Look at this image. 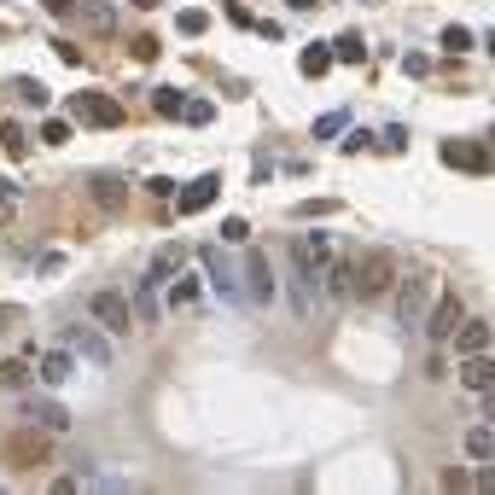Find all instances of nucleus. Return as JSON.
I'll return each instance as SVG.
<instances>
[{
	"mask_svg": "<svg viewBox=\"0 0 495 495\" xmlns=\"http://www.w3.org/2000/svg\"><path fill=\"white\" fill-rule=\"evenodd\" d=\"M431 297H437V292H431V274H402V280H396V303H391L396 332H419Z\"/></svg>",
	"mask_w": 495,
	"mask_h": 495,
	"instance_id": "obj_1",
	"label": "nucleus"
},
{
	"mask_svg": "<svg viewBox=\"0 0 495 495\" xmlns=\"http://www.w3.org/2000/svg\"><path fill=\"white\" fill-rule=\"evenodd\" d=\"M204 274H210V292H216L228 309H245V303H251V297H245V274H239V263H233L221 245H210V251H204Z\"/></svg>",
	"mask_w": 495,
	"mask_h": 495,
	"instance_id": "obj_2",
	"label": "nucleus"
},
{
	"mask_svg": "<svg viewBox=\"0 0 495 495\" xmlns=\"http://www.w3.org/2000/svg\"><path fill=\"white\" fill-rule=\"evenodd\" d=\"M53 461V431H41V426H12V437H6V466H47Z\"/></svg>",
	"mask_w": 495,
	"mask_h": 495,
	"instance_id": "obj_3",
	"label": "nucleus"
},
{
	"mask_svg": "<svg viewBox=\"0 0 495 495\" xmlns=\"http://www.w3.org/2000/svg\"><path fill=\"white\" fill-rule=\"evenodd\" d=\"M88 315H94V327L111 332V338L134 332V309H129V297H122V292H94L88 297Z\"/></svg>",
	"mask_w": 495,
	"mask_h": 495,
	"instance_id": "obj_4",
	"label": "nucleus"
},
{
	"mask_svg": "<svg viewBox=\"0 0 495 495\" xmlns=\"http://www.w3.org/2000/svg\"><path fill=\"white\" fill-rule=\"evenodd\" d=\"M461 315H466L461 297H454V292H437V297H431V309H426V320H419V332H431V344H449L454 327H461Z\"/></svg>",
	"mask_w": 495,
	"mask_h": 495,
	"instance_id": "obj_5",
	"label": "nucleus"
},
{
	"mask_svg": "<svg viewBox=\"0 0 495 495\" xmlns=\"http://www.w3.org/2000/svg\"><path fill=\"white\" fill-rule=\"evenodd\" d=\"M391 280H396L391 251H367L362 263H356V297H385V292H391Z\"/></svg>",
	"mask_w": 495,
	"mask_h": 495,
	"instance_id": "obj_6",
	"label": "nucleus"
},
{
	"mask_svg": "<svg viewBox=\"0 0 495 495\" xmlns=\"http://www.w3.org/2000/svg\"><path fill=\"white\" fill-rule=\"evenodd\" d=\"M70 111H76V117L82 122H94V129H117V122H122V105H117V99H111V94H70Z\"/></svg>",
	"mask_w": 495,
	"mask_h": 495,
	"instance_id": "obj_7",
	"label": "nucleus"
},
{
	"mask_svg": "<svg viewBox=\"0 0 495 495\" xmlns=\"http://www.w3.org/2000/svg\"><path fill=\"white\" fill-rule=\"evenodd\" d=\"M239 274H245V297H251V303H274V268H268V256L256 251V245L245 251Z\"/></svg>",
	"mask_w": 495,
	"mask_h": 495,
	"instance_id": "obj_8",
	"label": "nucleus"
},
{
	"mask_svg": "<svg viewBox=\"0 0 495 495\" xmlns=\"http://www.w3.org/2000/svg\"><path fill=\"white\" fill-rule=\"evenodd\" d=\"M216 193H221V181H216V176H198V181H187V187L176 193V210H181V216H198V210L216 204Z\"/></svg>",
	"mask_w": 495,
	"mask_h": 495,
	"instance_id": "obj_9",
	"label": "nucleus"
},
{
	"mask_svg": "<svg viewBox=\"0 0 495 495\" xmlns=\"http://www.w3.org/2000/svg\"><path fill=\"white\" fill-rule=\"evenodd\" d=\"M292 256L320 280V274H327V263H332V233H303V245H297Z\"/></svg>",
	"mask_w": 495,
	"mask_h": 495,
	"instance_id": "obj_10",
	"label": "nucleus"
},
{
	"mask_svg": "<svg viewBox=\"0 0 495 495\" xmlns=\"http://www.w3.org/2000/svg\"><path fill=\"white\" fill-rule=\"evenodd\" d=\"M286 297H292L297 315H315V274H309L297 256H292V274H286Z\"/></svg>",
	"mask_w": 495,
	"mask_h": 495,
	"instance_id": "obj_11",
	"label": "nucleus"
},
{
	"mask_svg": "<svg viewBox=\"0 0 495 495\" xmlns=\"http://www.w3.org/2000/svg\"><path fill=\"white\" fill-rule=\"evenodd\" d=\"M454 379H461L466 391H478V396H484V391L495 385V362H490V350H478V356H461V374H454Z\"/></svg>",
	"mask_w": 495,
	"mask_h": 495,
	"instance_id": "obj_12",
	"label": "nucleus"
},
{
	"mask_svg": "<svg viewBox=\"0 0 495 495\" xmlns=\"http://www.w3.org/2000/svg\"><path fill=\"white\" fill-rule=\"evenodd\" d=\"M443 164H449V169H472V176H484V169H490V152H484V146H466V140H443Z\"/></svg>",
	"mask_w": 495,
	"mask_h": 495,
	"instance_id": "obj_13",
	"label": "nucleus"
},
{
	"mask_svg": "<svg viewBox=\"0 0 495 495\" xmlns=\"http://www.w3.org/2000/svg\"><path fill=\"white\" fill-rule=\"evenodd\" d=\"M454 356H478V350H490V327L478 315H461V327H454Z\"/></svg>",
	"mask_w": 495,
	"mask_h": 495,
	"instance_id": "obj_14",
	"label": "nucleus"
},
{
	"mask_svg": "<svg viewBox=\"0 0 495 495\" xmlns=\"http://www.w3.org/2000/svg\"><path fill=\"white\" fill-rule=\"evenodd\" d=\"M181 268H187V245L176 239V245H164V251L152 256V274H146V280H152V286H164V280H176Z\"/></svg>",
	"mask_w": 495,
	"mask_h": 495,
	"instance_id": "obj_15",
	"label": "nucleus"
},
{
	"mask_svg": "<svg viewBox=\"0 0 495 495\" xmlns=\"http://www.w3.org/2000/svg\"><path fill=\"white\" fill-rule=\"evenodd\" d=\"M320 280H327V297H350L356 292V263H350V256H332Z\"/></svg>",
	"mask_w": 495,
	"mask_h": 495,
	"instance_id": "obj_16",
	"label": "nucleus"
},
{
	"mask_svg": "<svg viewBox=\"0 0 495 495\" xmlns=\"http://www.w3.org/2000/svg\"><path fill=\"white\" fill-rule=\"evenodd\" d=\"M23 414H30V419H35L41 431H53V437H58V431H70V414H65L58 402H41V396H35V402L23 408Z\"/></svg>",
	"mask_w": 495,
	"mask_h": 495,
	"instance_id": "obj_17",
	"label": "nucleus"
},
{
	"mask_svg": "<svg viewBox=\"0 0 495 495\" xmlns=\"http://www.w3.org/2000/svg\"><path fill=\"white\" fill-rule=\"evenodd\" d=\"M297 70H303L309 82H320V76L332 70V41H309V47H303V58H297Z\"/></svg>",
	"mask_w": 495,
	"mask_h": 495,
	"instance_id": "obj_18",
	"label": "nucleus"
},
{
	"mask_svg": "<svg viewBox=\"0 0 495 495\" xmlns=\"http://www.w3.org/2000/svg\"><path fill=\"white\" fill-rule=\"evenodd\" d=\"M70 374H76V356H70V350H53V356H41V385H65Z\"/></svg>",
	"mask_w": 495,
	"mask_h": 495,
	"instance_id": "obj_19",
	"label": "nucleus"
},
{
	"mask_svg": "<svg viewBox=\"0 0 495 495\" xmlns=\"http://www.w3.org/2000/svg\"><path fill=\"white\" fill-rule=\"evenodd\" d=\"M70 344H76V350L88 356V362H111V344L99 338L94 327H70Z\"/></svg>",
	"mask_w": 495,
	"mask_h": 495,
	"instance_id": "obj_20",
	"label": "nucleus"
},
{
	"mask_svg": "<svg viewBox=\"0 0 495 495\" xmlns=\"http://www.w3.org/2000/svg\"><path fill=\"white\" fill-rule=\"evenodd\" d=\"M466 454H472V461H495V426H490V419L466 431Z\"/></svg>",
	"mask_w": 495,
	"mask_h": 495,
	"instance_id": "obj_21",
	"label": "nucleus"
},
{
	"mask_svg": "<svg viewBox=\"0 0 495 495\" xmlns=\"http://www.w3.org/2000/svg\"><path fill=\"white\" fill-rule=\"evenodd\" d=\"M198 303V274H176L169 280V309H193Z\"/></svg>",
	"mask_w": 495,
	"mask_h": 495,
	"instance_id": "obj_22",
	"label": "nucleus"
},
{
	"mask_svg": "<svg viewBox=\"0 0 495 495\" xmlns=\"http://www.w3.org/2000/svg\"><path fill=\"white\" fill-rule=\"evenodd\" d=\"M122 198H129V193H122V181H117V176H94V204H105V210H117V204H122Z\"/></svg>",
	"mask_w": 495,
	"mask_h": 495,
	"instance_id": "obj_23",
	"label": "nucleus"
},
{
	"mask_svg": "<svg viewBox=\"0 0 495 495\" xmlns=\"http://www.w3.org/2000/svg\"><path fill=\"white\" fill-rule=\"evenodd\" d=\"M332 58H344V65H362V58H367V41H362V35H338V41H332Z\"/></svg>",
	"mask_w": 495,
	"mask_h": 495,
	"instance_id": "obj_24",
	"label": "nucleus"
},
{
	"mask_svg": "<svg viewBox=\"0 0 495 495\" xmlns=\"http://www.w3.org/2000/svg\"><path fill=\"white\" fill-rule=\"evenodd\" d=\"M181 105H187L181 88H158V94H152V111H158V117H181Z\"/></svg>",
	"mask_w": 495,
	"mask_h": 495,
	"instance_id": "obj_25",
	"label": "nucleus"
},
{
	"mask_svg": "<svg viewBox=\"0 0 495 495\" xmlns=\"http://www.w3.org/2000/svg\"><path fill=\"white\" fill-rule=\"evenodd\" d=\"M0 146H6V158H23L30 152V134H23L18 122H6V129H0Z\"/></svg>",
	"mask_w": 495,
	"mask_h": 495,
	"instance_id": "obj_26",
	"label": "nucleus"
},
{
	"mask_svg": "<svg viewBox=\"0 0 495 495\" xmlns=\"http://www.w3.org/2000/svg\"><path fill=\"white\" fill-rule=\"evenodd\" d=\"M443 47H449V53H472V30H466V23H449V30H443Z\"/></svg>",
	"mask_w": 495,
	"mask_h": 495,
	"instance_id": "obj_27",
	"label": "nucleus"
},
{
	"mask_svg": "<svg viewBox=\"0 0 495 495\" xmlns=\"http://www.w3.org/2000/svg\"><path fill=\"white\" fill-rule=\"evenodd\" d=\"M18 385H30V367L23 362H0V391H18Z\"/></svg>",
	"mask_w": 495,
	"mask_h": 495,
	"instance_id": "obj_28",
	"label": "nucleus"
},
{
	"mask_svg": "<svg viewBox=\"0 0 495 495\" xmlns=\"http://www.w3.org/2000/svg\"><path fill=\"white\" fill-rule=\"evenodd\" d=\"M181 117L204 129V122H216V105H210V99H187V105H181Z\"/></svg>",
	"mask_w": 495,
	"mask_h": 495,
	"instance_id": "obj_29",
	"label": "nucleus"
},
{
	"mask_svg": "<svg viewBox=\"0 0 495 495\" xmlns=\"http://www.w3.org/2000/svg\"><path fill=\"white\" fill-rule=\"evenodd\" d=\"M204 23H210L204 12H198V6H187V12L176 18V30H181V35H204Z\"/></svg>",
	"mask_w": 495,
	"mask_h": 495,
	"instance_id": "obj_30",
	"label": "nucleus"
},
{
	"mask_svg": "<svg viewBox=\"0 0 495 495\" xmlns=\"http://www.w3.org/2000/svg\"><path fill=\"white\" fill-rule=\"evenodd\" d=\"M134 309H140V320H158V286H152V280L140 286V297H134Z\"/></svg>",
	"mask_w": 495,
	"mask_h": 495,
	"instance_id": "obj_31",
	"label": "nucleus"
},
{
	"mask_svg": "<svg viewBox=\"0 0 495 495\" xmlns=\"http://www.w3.org/2000/svg\"><path fill=\"white\" fill-rule=\"evenodd\" d=\"M245 239H251V228H245L239 216H228V221H221V245H245Z\"/></svg>",
	"mask_w": 495,
	"mask_h": 495,
	"instance_id": "obj_32",
	"label": "nucleus"
},
{
	"mask_svg": "<svg viewBox=\"0 0 495 495\" xmlns=\"http://www.w3.org/2000/svg\"><path fill=\"white\" fill-rule=\"evenodd\" d=\"M344 122H350V117H344V111H327V117L315 122V134H320V140H327V134H344Z\"/></svg>",
	"mask_w": 495,
	"mask_h": 495,
	"instance_id": "obj_33",
	"label": "nucleus"
},
{
	"mask_svg": "<svg viewBox=\"0 0 495 495\" xmlns=\"http://www.w3.org/2000/svg\"><path fill=\"white\" fill-rule=\"evenodd\" d=\"M41 140H53V146H65V140H70V122H65V117H47V129H41Z\"/></svg>",
	"mask_w": 495,
	"mask_h": 495,
	"instance_id": "obj_34",
	"label": "nucleus"
},
{
	"mask_svg": "<svg viewBox=\"0 0 495 495\" xmlns=\"http://www.w3.org/2000/svg\"><path fill=\"white\" fill-rule=\"evenodd\" d=\"M146 193L164 204V198H176V181H169V176H152V181H146Z\"/></svg>",
	"mask_w": 495,
	"mask_h": 495,
	"instance_id": "obj_35",
	"label": "nucleus"
},
{
	"mask_svg": "<svg viewBox=\"0 0 495 495\" xmlns=\"http://www.w3.org/2000/svg\"><path fill=\"white\" fill-rule=\"evenodd\" d=\"M18 94H23V99H30V105H47V99H53V94H47V88H41V82H30V76H23V82H18Z\"/></svg>",
	"mask_w": 495,
	"mask_h": 495,
	"instance_id": "obj_36",
	"label": "nucleus"
},
{
	"mask_svg": "<svg viewBox=\"0 0 495 495\" xmlns=\"http://www.w3.org/2000/svg\"><path fill=\"white\" fill-rule=\"evenodd\" d=\"M402 70H408V76H431V58H426V53H408Z\"/></svg>",
	"mask_w": 495,
	"mask_h": 495,
	"instance_id": "obj_37",
	"label": "nucleus"
},
{
	"mask_svg": "<svg viewBox=\"0 0 495 495\" xmlns=\"http://www.w3.org/2000/svg\"><path fill=\"white\" fill-rule=\"evenodd\" d=\"M402 146H408V129H402V122H391V129H385V152H402Z\"/></svg>",
	"mask_w": 495,
	"mask_h": 495,
	"instance_id": "obj_38",
	"label": "nucleus"
},
{
	"mask_svg": "<svg viewBox=\"0 0 495 495\" xmlns=\"http://www.w3.org/2000/svg\"><path fill=\"white\" fill-rule=\"evenodd\" d=\"M53 53L65 58V65H82V47H76V41H53Z\"/></svg>",
	"mask_w": 495,
	"mask_h": 495,
	"instance_id": "obj_39",
	"label": "nucleus"
},
{
	"mask_svg": "<svg viewBox=\"0 0 495 495\" xmlns=\"http://www.w3.org/2000/svg\"><path fill=\"white\" fill-rule=\"evenodd\" d=\"M41 6H47V12H53V18H70V12H76V6H82V0H41Z\"/></svg>",
	"mask_w": 495,
	"mask_h": 495,
	"instance_id": "obj_40",
	"label": "nucleus"
},
{
	"mask_svg": "<svg viewBox=\"0 0 495 495\" xmlns=\"http://www.w3.org/2000/svg\"><path fill=\"white\" fill-rule=\"evenodd\" d=\"M134 58H140V65H146V58H158V41H152V35H140V41H134Z\"/></svg>",
	"mask_w": 495,
	"mask_h": 495,
	"instance_id": "obj_41",
	"label": "nucleus"
},
{
	"mask_svg": "<svg viewBox=\"0 0 495 495\" xmlns=\"http://www.w3.org/2000/svg\"><path fill=\"white\" fill-rule=\"evenodd\" d=\"M472 490H495V472H484V461H478V478H472Z\"/></svg>",
	"mask_w": 495,
	"mask_h": 495,
	"instance_id": "obj_42",
	"label": "nucleus"
},
{
	"mask_svg": "<svg viewBox=\"0 0 495 495\" xmlns=\"http://www.w3.org/2000/svg\"><path fill=\"white\" fill-rule=\"evenodd\" d=\"M12 198H18V187H12V181H0V210H6Z\"/></svg>",
	"mask_w": 495,
	"mask_h": 495,
	"instance_id": "obj_43",
	"label": "nucleus"
},
{
	"mask_svg": "<svg viewBox=\"0 0 495 495\" xmlns=\"http://www.w3.org/2000/svg\"><path fill=\"white\" fill-rule=\"evenodd\" d=\"M484 419H490V426H495V385L484 391Z\"/></svg>",
	"mask_w": 495,
	"mask_h": 495,
	"instance_id": "obj_44",
	"label": "nucleus"
},
{
	"mask_svg": "<svg viewBox=\"0 0 495 495\" xmlns=\"http://www.w3.org/2000/svg\"><path fill=\"white\" fill-rule=\"evenodd\" d=\"M292 6H297V12H315V6H320V0H292Z\"/></svg>",
	"mask_w": 495,
	"mask_h": 495,
	"instance_id": "obj_45",
	"label": "nucleus"
},
{
	"mask_svg": "<svg viewBox=\"0 0 495 495\" xmlns=\"http://www.w3.org/2000/svg\"><path fill=\"white\" fill-rule=\"evenodd\" d=\"M129 6H158V0H129Z\"/></svg>",
	"mask_w": 495,
	"mask_h": 495,
	"instance_id": "obj_46",
	"label": "nucleus"
},
{
	"mask_svg": "<svg viewBox=\"0 0 495 495\" xmlns=\"http://www.w3.org/2000/svg\"><path fill=\"white\" fill-rule=\"evenodd\" d=\"M490 152H495V129H490Z\"/></svg>",
	"mask_w": 495,
	"mask_h": 495,
	"instance_id": "obj_47",
	"label": "nucleus"
},
{
	"mask_svg": "<svg viewBox=\"0 0 495 495\" xmlns=\"http://www.w3.org/2000/svg\"><path fill=\"white\" fill-rule=\"evenodd\" d=\"M490 53H495V35H490Z\"/></svg>",
	"mask_w": 495,
	"mask_h": 495,
	"instance_id": "obj_48",
	"label": "nucleus"
}]
</instances>
